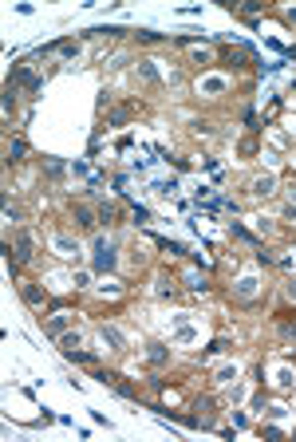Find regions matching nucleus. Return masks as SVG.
<instances>
[{"instance_id": "obj_1", "label": "nucleus", "mask_w": 296, "mask_h": 442, "mask_svg": "<svg viewBox=\"0 0 296 442\" xmlns=\"http://www.w3.org/2000/svg\"><path fill=\"white\" fill-rule=\"evenodd\" d=\"M95 265L99 268L115 265V245H111V241H95Z\"/></svg>"}, {"instance_id": "obj_2", "label": "nucleus", "mask_w": 296, "mask_h": 442, "mask_svg": "<svg viewBox=\"0 0 296 442\" xmlns=\"http://www.w3.org/2000/svg\"><path fill=\"white\" fill-rule=\"evenodd\" d=\"M99 336H103V343H111V348H115V352H122V336H118V332H115V328H99Z\"/></svg>"}, {"instance_id": "obj_3", "label": "nucleus", "mask_w": 296, "mask_h": 442, "mask_svg": "<svg viewBox=\"0 0 296 442\" xmlns=\"http://www.w3.org/2000/svg\"><path fill=\"white\" fill-rule=\"evenodd\" d=\"M16 79H20V83H24V87H28V91H40V79H36V75H32V71H24V67L16 71Z\"/></svg>"}, {"instance_id": "obj_4", "label": "nucleus", "mask_w": 296, "mask_h": 442, "mask_svg": "<svg viewBox=\"0 0 296 442\" xmlns=\"http://www.w3.org/2000/svg\"><path fill=\"white\" fill-rule=\"evenodd\" d=\"M32 257V237H20V245H16V261H28Z\"/></svg>"}, {"instance_id": "obj_5", "label": "nucleus", "mask_w": 296, "mask_h": 442, "mask_svg": "<svg viewBox=\"0 0 296 442\" xmlns=\"http://www.w3.org/2000/svg\"><path fill=\"white\" fill-rule=\"evenodd\" d=\"M24 300H28V304H44V292H40L36 284H24Z\"/></svg>"}, {"instance_id": "obj_6", "label": "nucleus", "mask_w": 296, "mask_h": 442, "mask_svg": "<svg viewBox=\"0 0 296 442\" xmlns=\"http://www.w3.org/2000/svg\"><path fill=\"white\" fill-rule=\"evenodd\" d=\"M75 221H79L83 229H91V225H95V217H91V209H87V206H79V209H75Z\"/></svg>"}, {"instance_id": "obj_7", "label": "nucleus", "mask_w": 296, "mask_h": 442, "mask_svg": "<svg viewBox=\"0 0 296 442\" xmlns=\"http://www.w3.org/2000/svg\"><path fill=\"white\" fill-rule=\"evenodd\" d=\"M253 193H261V198L273 193V178H257V182H253Z\"/></svg>"}, {"instance_id": "obj_8", "label": "nucleus", "mask_w": 296, "mask_h": 442, "mask_svg": "<svg viewBox=\"0 0 296 442\" xmlns=\"http://www.w3.org/2000/svg\"><path fill=\"white\" fill-rule=\"evenodd\" d=\"M63 328H67V316H52V324H47V332H52V336H59Z\"/></svg>"}, {"instance_id": "obj_9", "label": "nucleus", "mask_w": 296, "mask_h": 442, "mask_svg": "<svg viewBox=\"0 0 296 442\" xmlns=\"http://www.w3.org/2000/svg\"><path fill=\"white\" fill-rule=\"evenodd\" d=\"M99 217H103V221H107V225H111V221H115V217H118V209H115V206H103V209H99Z\"/></svg>"}, {"instance_id": "obj_10", "label": "nucleus", "mask_w": 296, "mask_h": 442, "mask_svg": "<svg viewBox=\"0 0 296 442\" xmlns=\"http://www.w3.org/2000/svg\"><path fill=\"white\" fill-rule=\"evenodd\" d=\"M56 52H63V56H75V44H71V40H63V44H56Z\"/></svg>"}]
</instances>
